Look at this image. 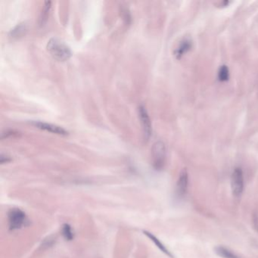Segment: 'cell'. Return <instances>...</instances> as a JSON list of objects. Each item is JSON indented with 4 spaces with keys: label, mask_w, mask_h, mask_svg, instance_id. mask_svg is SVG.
<instances>
[{
    "label": "cell",
    "mask_w": 258,
    "mask_h": 258,
    "mask_svg": "<svg viewBox=\"0 0 258 258\" xmlns=\"http://www.w3.org/2000/svg\"><path fill=\"white\" fill-rule=\"evenodd\" d=\"M46 48L52 56L58 61H67L72 57V52L69 46L57 38H52L48 41Z\"/></svg>",
    "instance_id": "cell-1"
},
{
    "label": "cell",
    "mask_w": 258,
    "mask_h": 258,
    "mask_svg": "<svg viewBox=\"0 0 258 258\" xmlns=\"http://www.w3.org/2000/svg\"><path fill=\"white\" fill-rule=\"evenodd\" d=\"M153 167L156 170H163L166 163V148L163 142H156L151 149Z\"/></svg>",
    "instance_id": "cell-2"
},
{
    "label": "cell",
    "mask_w": 258,
    "mask_h": 258,
    "mask_svg": "<svg viewBox=\"0 0 258 258\" xmlns=\"http://www.w3.org/2000/svg\"><path fill=\"white\" fill-rule=\"evenodd\" d=\"M8 221L10 230H17L25 226L27 222V216L20 209L13 208L8 214Z\"/></svg>",
    "instance_id": "cell-3"
},
{
    "label": "cell",
    "mask_w": 258,
    "mask_h": 258,
    "mask_svg": "<svg viewBox=\"0 0 258 258\" xmlns=\"http://www.w3.org/2000/svg\"><path fill=\"white\" fill-rule=\"evenodd\" d=\"M231 188L233 195L239 197L244 190V175L240 167H236L233 170L231 177Z\"/></svg>",
    "instance_id": "cell-4"
},
{
    "label": "cell",
    "mask_w": 258,
    "mask_h": 258,
    "mask_svg": "<svg viewBox=\"0 0 258 258\" xmlns=\"http://www.w3.org/2000/svg\"><path fill=\"white\" fill-rule=\"evenodd\" d=\"M138 111H139V119L141 121L142 126H143L145 139L148 140L150 136H151L152 128H151V120L148 116V111L143 105L139 106Z\"/></svg>",
    "instance_id": "cell-5"
},
{
    "label": "cell",
    "mask_w": 258,
    "mask_h": 258,
    "mask_svg": "<svg viewBox=\"0 0 258 258\" xmlns=\"http://www.w3.org/2000/svg\"><path fill=\"white\" fill-rule=\"evenodd\" d=\"M188 185H189V175L186 169H184L180 172L176 185V194L177 197L183 199L185 196L188 191Z\"/></svg>",
    "instance_id": "cell-6"
},
{
    "label": "cell",
    "mask_w": 258,
    "mask_h": 258,
    "mask_svg": "<svg viewBox=\"0 0 258 258\" xmlns=\"http://www.w3.org/2000/svg\"><path fill=\"white\" fill-rule=\"evenodd\" d=\"M31 125L38 128L39 129L47 131V132H53L55 134L61 135V136H67L68 135V130L64 129L61 127L54 125V124H48V123L41 122V121H31Z\"/></svg>",
    "instance_id": "cell-7"
},
{
    "label": "cell",
    "mask_w": 258,
    "mask_h": 258,
    "mask_svg": "<svg viewBox=\"0 0 258 258\" xmlns=\"http://www.w3.org/2000/svg\"><path fill=\"white\" fill-rule=\"evenodd\" d=\"M192 46V42L191 39H184L180 42L179 46H177V49L174 50V55L177 59L182 58L183 55L187 52L191 50Z\"/></svg>",
    "instance_id": "cell-8"
},
{
    "label": "cell",
    "mask_w": 258,
    "mask_h": 258,
    "mask_svg": "<svg viewBox=\"0 0 258 258\" xmlns=\"http://www.w3.org/2000/svg\"><path fill=\"white\" fill-rule=\"evenodd\" d=\"M27 31V24L25 23H20V24H18L14 27L13 29L11 30L9 36L12 39H18V38L22 37L24 35H25Z\"/></svg>",
    "instance_id": "cell-9"
},
{
    "label": "cell",
    "mask_w": 258,
    "mask_h": 258,
    "mask_svg": "<svg viewBox=\"0 0 258 258\" xmlns=\"http://www.w3.org/2000/svg\"><path fill=\"white\" fill-rule=\"evenodd\" d=\"M143 233H144V234L146 235L148 238L150 239L151 241H152L153 242L155 243V245H156V246L158 247L163 253H165V255L170 257V258H173V255H172V254L170 253V251L165 247V245H164L163 243L157 238L156 236H154L152 233H149V232L148 231H144Z\"/></svg>",
    "instance_id": "cell-10"
},
{
    "label": "cell",
    "mask_w": 258,
    "mask_h": 258,
    "mask_svg": "<svg viewBox=\"0 0 258 258\" xmlns=\"http://www.w3.org/2000/svg\"><path fill=\"white\" fill-rule=\"evenodd\" d=\"M214 252L218 256L222 258H240L236 253L224 246H217L214 248Z\"/></svg>",
    "instance_id": "cell-11"
},
{
    "label": "cell",
    "mask_w": 258,
    "mask_h": 258,
    "mask_svg": "<svg viewBox=\"0 0 258 258\" xmlns=\"http://www.w3.org/2000/svg\"><path fill=\"white\" fill-rule=\"evenodd\" d=\"M61 233L67 241H72L74 238V233L73 229H72L71 225L68 224V223L63 224L62 228H61Z\"/></svg>",
    "instance_id": "cell-12"
},
{
    "label": "cell",
    "mask_w": 258,
    "mask_h": 258,
    "mask_svg": "<svg viewBox=\"0 0 258 258\" xmlns=\"http://www.w3.org/2000/svg\"><path fill=\"white\" fill-rule=\"evenodd\" d=\"M218 76L220 81H227L229 78V68L225 65H221L218 70Z\"/></svg>",
    "instance_id": "cell-13"
},
{
    "label": "cell",
    "mask_w": 258,
    "mask_h": 258,
    "mask_svg": "<svg viewBox=\"0 0 258 258\" xmlns=\"http://www.w3.org/2000/svg\"><path fill=\"white\" fill-rule=\"evenodd\" d=\"M50 8H51V2H50V1H46V2H45L43 12H42V16H41L40 18L41 24H43V23H44V20H46L48 12H50Z\"/></svg>",
    "instance_id": "cell-14"
},
{
    "label": "cell",
    "mask_w": 258,
    "mask_h": 258,
    "mask_svg": "<svg viewBox=\"0 0 258 258\" xmlns=\"http://www.w3.org/2000/svg\"><path fill=\"white\" fill-rule=\"evenodd\" d=\"M11 161H12V159L8 155L2 154L1 156H0V163L2 164V165L5 163H8V162H11Z\"/></svg>",
    "instance_id": "cell-15"
},
{
    "label": "cell",
    "mask_w": 258,
    "mask_h": 258,
    "mask_svg": "<svg viewBox=\"0 0 258 258\" xmlns=\"http://www.w3.org/2000/svg\"><path fill=\"white\" fill-rule=\"evenodd\" d=\"M255 228H256L257 230L258 231V219H255Z\"/></svg>",
    "instance_id": "cell-16"
}]
</instances>
